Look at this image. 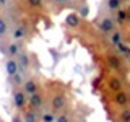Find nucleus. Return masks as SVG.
<instances>
[{
    "mask_svg": "<svg viewBox=\"0 0 130 122\" xmlns=\"http://www.w3.org/2000/svg\"><path fill=\"white\" fill-rule=\"evenodd\" d=\"M128 99H130V95L125 93L124 89H122V91H117L116 96H114V103H116L117 106H127Z\"/></svg>",
    "mask_w": 130,
    "mask_h": 122,
    "instance_id": "nucleus-10",
    "label": "nucleus"
},
{
    "mask_svg": "<svg viewBox=\"0 0 130 122\" xmlns=\"http://www.w3.org/2000/svg\"><path fill=\"white\" fill-rule=\"evenodd\" d=\"M65 104H67V96L63 93H59L52 98V103H51V111L52 112H60L62 109H65Z\"/></svg>",
    "mask_w": 130,
    "mask_h": 122,
    "instance_id": "nucleus-3",
    "label": "nucleus"
},
{
    "mask_svg": "<svg viewBox=\"0 0 130 122\" xmlns=\"http://www.w3.org/2000/svg\"><path fill=\"white\" fill-rule=\"evenodd\" d=\"M5 68H7V73L10 77H15L16 73H20V68H18V64H16L15 59H8L7 64H5Z\"/></svg>",
    "mask_w": 130,
    "mask_h": 122,
    "instance_id": "nucleus-12",
    "label": "nucleus"
},
{
    "mask_svg": "<svg viewBox=\"0 0 130 122\" xmlns=\"http://www.w3.org/2000/svg\"><path fill=\"white\" fill-rule=\"evenodd\" d=\"M106 8H107L111 13H116L122 8V2L120 0H106Z\"/></svg>",
    "mask_w": 130,
    "mask_h": 122,
    "instance_id": "nucleus-14",
    "label": "nucleus"
},
{
    "mask_svg": "<svg viewBox=\"0 0 130 122\" xmlns=\"http://www.w3.org/2000/svg\"><path fill=\"white\" fill-rule=\"evenodd\" d=\"M120 122H130V108L124 109L120 112Z\"/></svg>",
    "mask_w": 130,
    "mask_h": 122,
    "instance_id": "nucleus-21",
    "label": "nucleus"
},
{
    "mask_svg": "<svg viewBox=\"0 0 130 122\" xmlns=\"http://www.w3.org/2000/svg\"><path fill=\"white\" fill-rule=\"evenodd\" d=\"M55 122H72V117L68 112H62L59 117H55Z\"/></svg>",
    "mask_w": 130,
    "mask_h": 122,
    "instance_id": "nucleus-20",
    "label": "nucleus"
},
{
    "mask_svg": "<svg viewBox=\"0 0 130 122\" xmlns=\"http://www.w3.org/2000/svg\"><path fill=\"white\" fill-rule=\"evenodd\" d=\"M28 34V28L26 26H16L13 31H11V36H13L15 41H20V39H24Z\"/></svg>",
    "mask_w": 130,
    "mask_h": 122,
    "instance_id": "nucleus-13",
    "label": "nucleus"
},
{
    "mask_svg": "<svg viewBox=\"0 0 130 122\" xmlns=\"http://www.w3.org/2000/svg\"><path fill=\"white\" fill-rule=\"evenodd\" d=\"M107 86H109V89H111V91H114V93L122 91V89H124L122 80L119 78V77H111V78H109V81H107Z\"/></svg>",
    "mask_w": 130,
    "mask_h": 122,
    "instance_id": "nucleus-9",
    "label": "nucleus"
},
{
    "mask_svg": "<svg viewBox=\"0 0 130 122\" xmlns=\"http://www.w3.org/2000/svg\"><path fill=\"white\" fill-rule=\"evenodd\" d=\"M41 120H42V122H55V116H54V112H52V111L44 112V114H42V117H41Z\"/></svg>",
    "mask_w": 130,
    "mask_h": 122,
    "instance_id": "nucleus-18",
    "label": "nucleus"
},
{
    "mask_svg": "<svg viewBox=\"0 0 130 122\" xmlns=\"http://www.w3.org/2000/svg\"><path fill=\"white\" fill-rule=\"evenodd\" d=\"M42 103H44V98H42V95H41L39 91H36L34 95L29 96V108L32 109V111L41 109V108H42Z\"/></svg>",
    "mask_w": 130,
    "mask_h": 122,
    "instance_id": "nucleus-6",
    "label": "nucleus"
},
{
    "mask_svg": "<svg viewBox=\"0 0 130 122\" xmlns=\"http://www.w3.org/2000/svg\"><path fill=\"white\" fill-rule=\"evenodd\" d=\"M13 78V85L15 86H23V83H24V78H23V73L20 72V73H16L15 77H11Z\"/></svg>",
    "mask_w": 130,
    "mask_h": 122,
    "instance_id": "nucleus-19",
    "label": "nucleus"
},
{
    "mask_svg": "<svg viewBox=\"0 0 130 122\" xmlns=\"http://www.w3.org/2000/svg\"><path fill=\"white\" fill-rule=\"evenodd\" d=\"M41 117L38 116V112L32 109H24L23 111V122H39Z\"/></svg>",
    "mask_w": 130,
    "mask_h": 122,
    "instance_id": "nucleus-11",
    "label": "nucleus"
},
{
    "mask_svg": "<svg viewBox=\"0 0 130 122\" xmlns=\"http://www.w3.org/2000/svg\"><path fill=\"white\" fill-rule=\"evenodd\" d=\"M107 64L112 70H122V57L119 54H107Z\"/></svg>",
    "mask_w": 130,
    "mask_h": 122,
    "instance_id": "nucleus-7",
    "label": "nucleus"
},
{
    "mask_svg": "<svg viewBox=\"0 0 130 122\" xmlns=\"http://www.w3.org/2000/svg\"><path fill=\"white\" fill-rule=\"evenodd\" d=\"M98 28H99V31L104 33V34H112V33L116 31V21H114L111 16H104V18L99 20Z\"/></svg>",
    "mask_w": 130,
    "mask_h": 122,
    "instance_id": "nucleus-1",
    "label": "nucleus"
},
{
    "mask_svg": "<svg viewBox=\"0 0 130 122\" xmlns=\"http://www.w3.org/2000/svg\"><path fill=\"white\" fill-rule=\"evenodd\" d=\"M21 89L24 91V95H26V96L34 95V93L39 89V80H36V78H28V80H24Z\"/></svg>",
    "mask_w": 130,
    "mask_h": 122,
    "instance_id": "nucleus-5",
    "label": "nucleus"
},
{
    "mask_svg": "<svg viewBox=\"0 0 130 122\" xmlns=\"http://www.w3.org/2000/svg\"><path fill=\"white\" fill-rule=\"evenodd\" d=\"M13 122H23V119L20 116H13Z\"/></svg>",
    "mask_w": 130,
    "mask_h": 122,
    "instance_id": "nucleus-24",
    "label": "nucleus"
},
{
    "mask_svg": "<svg viewBox=\"0 0 130 122\" xmlns=\"http://www.w3.org/2000/svg\"><path fill=\"white\" fill-rule=\"evenodd\" d=\"M128 13H130V8H128Z\"/></svg>",
    "mask_w": 130,
    "mask_h": 122,
    "instance_id": "nucleus-26",
    "label": "nucleus"
},
{
    "mask_svg": "<svg viewBox=\"0 0 130 122\" xmlns=\"http://www.w3.org/2000/svg\"><path fill=\"white\" fill-rule=\"evenodd\" d=\"M26 2L31 8H39V7L44 5V0H26Z\"/></svg>",
    "mask_w": 130,
    "mask_h": 122,
    "instance_id": "nucleus-22",
    "label": "nucleus"
},
{
    "mask_svg": "<svg viewBox=\"0 0 130 122\" xmlns=\"http://www.w3.org/2000/svg\"><path fill=\"white\" fill-rule=\"evenodd\" d=\"M16 64H18V68H20V72H26V70H29V67H31V57L28 52H20L18 57H16Z\"/></svg>",
    "mask_w": 130,
    "mask_h": 122,
    "instance_id": "nucleus-4",
    "label": "nucleus"
},
{
    "mask_svg": "<svg viewBox=\"0 0 130 122\" xmlns=\"http://www.w3.org/2000/svg\"><path fill=\"white\" fill-rule=\"evenodd\" d=\"M21 52V44L18 41H11L10 44H7V49H5V54L8 57H18V54Z\"/></svg>",
    "mask_w": 130,
    "mask_h": 122,
    "instance_id": "nucleus-8",
    "label": "nucleus"
},
{
    "mask_svg": "<svg viewBox=\"0 0 130 122\" xmlns=\"http://www.w3.org/2000/svg\"><path fill=\"white\" fill-rule=\"evenodd\" d=\"M0 122H3V120H2V119H0Z\"/></svg>",
    "mask_w": 130,
    "mask_h": 122,
    "instance_id": "nucleus-27",
    "label": "nucleus"
},
{
    "mask_svg": "<svg viewBox=\"0 0 130 122\" xmlns=\"http://www.w3.org/2000/svg\"><path fill=\"white\" fill-rule=\"evenodd\" d=\"M65 23L68 24L70 28H78V24L81 23V20H80V15H76V13H70L65 18Z\"/></svg>",
    "mask_w": 130,
    "mask_h": 122,
    "instance_id": "nucleus-15",
    "label": "nucleus"
},
{
    "mask_svg": "<svg viewBox=\"0 0 130 122\" xmlns=\"http://www.w3.org/2000/svg\"><path fill=\"white\" fill-rule=\"evenodd\" d=\"M0 3H2V5H5V3H7V0H0Z\"/></svg>",
    "mask_w": 130,
    "mask_h": 122,
    "instance_id": "nucleus-25",
    "label": "nucleus"
},
{
    "mask_svg": "<svg viewBox=\"0 0 130 122\" xmlns=\"http://www.w3.org/2000/svg\"><path fill=\"white\" fill-rule=\"evenodd\" d=\"M109 36H111V42L114 46H120L122 44V33L120 31H114L112 34H109Z\"/></svg>",
    "mask_w": 130,
    "mask_h": 122,
    "instance_id": "nucleus-17",
    "label": "nucleus"
},
{
    "mask_svg": "<svg viewBox=\"0 0 130 122\" xmlns=\"http://www.w3.org/2000/svg\"><path fill=\"white\" fill-rule=\"evenodd\" d=\"M7 34V23L0 18V36H5Z\"/></svg>",
    "mask_w": 130,
    "mask_h": 122,
    "instance_id": "nucleus-23",
    "label": "nucleus"
},
{
    "mask_svg": "<svg viewBox=\"0 0 130 122\" xmlns=\"http://www.w3.org/2000/svg\"><path fill=\"white\" fill-rule=\"evenodd\" d=\"M26 101H28V98L26 95H24V91L23 89H15L13 91V104H15V108L18 109V111H24V108H26Z\"/></svg>",
    "mask_w": 130,
    "mask_h": 122,
    "instance_id": "nucleus-2",
    "label": "nucleus"
},
{
    "mask_svg": "<svg viewBox=\"0 0 130 122\" xmlns=\"http://www.w3.org/2000/svg\"><path fill=\"white\" fill-rule=\"evenodd\" d=\"M127 20H128V11L127 10H122L120 8L119 11H116V20H114V21H117V24H124Z\"/></svg>",
    "mask_w": 130,
    "mask_h": 122,
    "instance_id": "nucleus-16",
    "label": "nucleus"
}]
</instances>
